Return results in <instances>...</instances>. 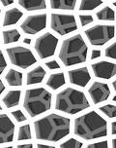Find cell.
Returning a JSON list of instances; mask_svg holds the SVG:
<instances>
[{"label": "cell", "mask_w": 116, "mask_h": 148, "mask_svg": "<svg viewBox=\"0 0 116 148\" xmlns=\"http://www.w3.org/2000/svg\"><path fill=\"white\" fill-rule=\"evenodd\" d=\"M35 136L38 140L57 142L70 134L71 120L51 113L34 122Z\"/></svg>", "instance_id": "1"}, {"label": "cell", "mask_w": 116, "mask_h": 148, "mask_svg": "<svg viewBox=\"0 0 116 148\" xmlns=\"http://www.w3.org/2000/svg\"><path fill=\"white\" fill-rule=\"evenodd\" d=\"M74 134L84 140L105 137L107 134V123L96 111H90L75 120Z\"/></svg>", "instance_id": "2"}, {"label": "cell", "mask_w": 116, "mask_h": 148, "mask_svg": "<svg viewBox=\"0 0 116 148\" xmlns=\"http://www.w3.org/2000/svg\"><path fill=\"white\" fill-rule=\"evenodd\" d=\"M88 55V47L81 34H76L62 42L59 50L60 60L65 66L80 64L85 62Z\"/></svg>", "instance_id": "3"}, {"label": "cell", "mask_w": 116, "mask_h": 148, "mask_svg": "<svg viewBox=\"0 0 116 148\" xmlns=\"http://www.w3.org/2000/svg\"><path fill=\"white\" fill-rule=\"evenodd\" d=\"M90 107L88 99L83 92L73 88H66L56 96L55 108L66 114L75 115Z\"/></svg>", "instance_id": "4"}, {"label": "cell", "mask_w": 116, "mask_h": 148, "mask_svg": "<svg viewBox=\"0 0 116 148\" xmlns=\"http://www.w3.org/2000/svg\"><path fill=\"white\" fill-rule=\"evenodd\" d=\"M51 94L47 89H28L25 92L23 107L28 115L33 118L51 109Z\"/></svg>", "instance_id": "5"}, {"label": "cell", "mask_w": 116, "mask_h": 148, "mask_svg": "<svg viewBox=\"0 0 116 148\" xmlns=\"http://www.w3.org/2000/svg\"><path fill=\"white\" fill-rule=\"evenodd\" d=\"M6 53L12 64L22 69H26L32 66L37 62L32 51L22 46H14L7 48Z\"/></svg>", "instance_id": "6"}, {"label": "cell", "mask_w": 116, "mask_h": 148, "mask_svg": "<svg viewBox=\"0 0 116 148\" xmlns=\"http://www.w3.org/2000/svg\"><path fill=\"white\" fill-rule=\"evenodd\" d=\"M85 35L91 45L103 46L114 37L115 26L109 25H97L87 28L85 30Z\"/></svg>", "instance_id": "7"}, {"label": "cell", "mask_w": 116, "mask_h": 148, "mask_svg": "<svg viewBox=\"0 0 116 148\" xmlns=\"http://www.w3.org/2000/svg\"><path fill=\"white\" fill-rule=\"evenodd\" d=\"M51 27L59 35L64 36L76 31L78 25L74 15L53 13L51 15Z\"/></svg>", "instance_id": "8"}, {"label": "cell", "mask_w": 116, "mask_h": 148, "mask_svg": "<svg viewBox=\"0 0 116 148\" xmlns=\"http://www.w3.org/2000/svg\"><path fill=\"white\" fill-rule=\"evenodd\" d=\"M58 38L51 32H46L39 36L35 40L34 48L39 58L42 60L52 57L56 52L58 46Z\"/></svg>", "instance_id": "9"}, {"label": "cell", "mask_w": 116, "mask_h": 148, "mask_svg": "<svg viewBox=\"0 0 116 148\" xmlns=\"http://www.w3.org/2000/svg\"><path fill=\"white\" fill-rule=\"evenodd\" d=\"M47 14H36L28 16L20 25V28L28 35H35L47 27Z\"/></svg>", "instance_id": "10"}, {"label": "cell", "mask_w": 116, "mask_h": 148, "mask_svg": "<svg viewBox=\"0 0 116 148\" xmlns=\"http://www.w3.org/2000/svg\"><path fill=\"white\" fill-rule=\"evenodd\" d=\"M94 75L97 78L109 80L116 75V64L114 62L101 60L91 65Z\"/></svg>", "instance_id": "11"}, {"label": "cell", "mask_w": 116, "mask_h": 148, "mask_svg": "<svg viewBox=\"0 0 116 148\" xmlns=\"http://www.w3.org/2000/svg\"><path fill=\"white\" fill-rule=\"evenodd\" d=\"M88 94L94 104H99L105 101L110 96V89L107 84L102 82H94L88 89Z\"/></svg>", "instance_id": "12"}, {"label": "cell", "mask_w": 116, "mask_h": 148, "mask_svg": "<svg viewBox=\"0 0 116 148\" xmlns=\"http://www.w3.org/2000/svg\"><path fill=\"white\" fill-rule=\"evenodd\" d=\"M15 134V125L13 121L8 117L6 114L0 115V137H1V142L3 143H8L12 142L14 139Z\"/></svg>", "instance_id": "13"}, {"label": "cell", "mask_w": 116, "mask_h": 148, "mask_svg": "<svg viewBox=\"0 0 116 148\" xmlns=\"http://www.w3.org/2000/svg\"><path fill=\"white\" fill-rule=\"evenodd\" d=\"M68 76H69L70 83L76 86L82 87V88L87 86V84L91 80L90 72L87 67H80L70 70L68 72Z\"/></svg>", "instance_id": "14"}, {"label": "cell", "mask_w": 116, "mask_h": 148, "mask_svg": "<svg viewBox=\"0 0 116 148\" xmlns=\"http://www.w3.org/2000/svg\"><path fill=\"white\" fill-rule=\"evenodd\" d=\"M46 70L43 66L38 65L32 70H30L26 75V84L27 85H34V84H40L43 82L46 76Z\"/></svg>", "instance_id": "15"}, {"label": "cell", "mask_w": 116, "mask_h": 148, "mask_svg": "<svg viewBox=\"0 0 116 148\" xmlns=\"http://www.w3.org/2000/svg\"><path fill=\"white\" fill-rule=\"evenodd\" d=\"M23 13L18 10V8H12L10 10H7L4 14V20H3V26H9L14 25L18 21L22 18Z\"/></svg>", "instance_id": "16"}, {"label": "cell", "mask_w": 116, "mask_h": 148, "mask_svg": "<svg viewBox=\"0 0 116 148\" xmlns=\"http://www.w3.org/2000/svg\"><path fill=\"white\" fill-rule=\"evenodd\" d=\"M18 3L26 11H39L47 8V2L45 0H20Z\"/></svg>", "instance_id": "17"}, {"label": "cell", "mask_w": 116, "mask_h": 148, "mask_svg": "<svg viewBox=\"0 0 116 148\" xmlns=\"http://www.w3.org/2000/svg\"><path fill=\"white\" fill-rule=\"evenodd\" d=\"M65 84H66V78H65V74L63 72L51 74V75H49V77L47 81V86L49 87L53 91H56V90L60 89Z\"/></svg>", "instance_id": "18"}, {"label": "cell", "mask_w": 116, "mask_h": 148, "mask_svg": "<svg viewBox=\"0 0 116 148\" xmlns=\"http://www.w3.org/2000/svg\"><path fill=\"white\" fill-rule=\"evenodd\" d=\"M5 81L10 87H20L22 85L23 74L16 69H10L5 75Z\"/></svg>", "instance_id": "19"}, {"label": "cell", "mask_w": 116, "mask_h": 148, "mask_svg": "<svg viewBox=\"0 0 116 148\" xmlns=\"http://www.w3.org/2000/svg\"><path fill=\"white\" fill-rule=\"evenodd\" d=\"M20 96H22V92L18 91H18H9L5 95L2 101L7 108L16 107L20 104Z\"/></svg>", "instance_id": "20"}, {"label": "cell", "mask_w": 116, "mask_h": 148, "mask_svg": "<svg viewBox=\"0 0 116 148\" xmlns=\"http://www.w3.org/2000/svg\"><path fill=\"white\" fill-rule=\"evenodd\" d=\"M78 2L76 0H51L49 2L51 9L56 10H66V11H73L75 10Z\"/></svg>", "instance_id": "21"}, {"label": "cell", "mask_w": 116, "mask_h": 148, "mask_svg": "<svg viewBox=\"0 0 116 148\" xmlns=\"http://www.w3.org/2000/svg\"><path fill=\"white\" fill-rule=\"evenodd\" d=\"M20 39V33L18 29L13 28V29H8L3 31V43L5 45L16 43Z\"/></svg>", "instance_id": "22"}, {"label": "cell", "mask_w": 116, "mask_h": 148, "mask_svg": "<svg viewBox=\"0 0 116 148\" xmlns=\"http://www.w3.org/2000/svg\"><path fill=\"white\" fill-rule=\"evenodd\" d=\"M97 18L100 21H114L115 20V12L112 8L109 6H105L100 11L97 12Z\"/></svg>", "instance_id": "23"}, {"label": "cell", "mask_w": 116, "mask_h": 148, "mask_svg": "<svg viewBox=\"0 0 116 148\" xmlns=\"http://www.w3.org/2000/svg\"><path fill=\"white\" fill-rule=\"evenodd\" d=\"M32 138V134H31V127L29 124L20 126L18 129V140H28V139Z\"/></svg>", "instance_id": "24"}, {"label": "cell", "mask_w": 116, "mask_h": 148, "mask_svg": "<svg viewBox=\"0 0 116 148\" xmlns=\"http://www.w3.org/2000/svg\"><path fill=\"white\" fill-rule=\"evenodd\" d=\"M103 1H85L82 0L80 4V11H93L96 8L100 7Z\"/></svg>", "instance_id": "25"}, {"label": "cell", "mask_w": 116, "mask_h": 148, "mask_svg": "<svg viewBox=\"0 0 116 148\" xmlns=\"http://www.w3.org/2000/svg\"><path fill=\"white\" fill-rule=\"evenodd\" d=\"M100 111L103 112L109 118H116V106L112 104H107L99 108Z\"/></svg>", "instance_id": "26"}, {"label": "cell", "mask_w": 116, "mask_h": 148, "mask_svg": "<svg viewBox=\"0 0 116 148\" xmlns=\"http://www.w3.org/2000/svg\"><path fill=\"white\" fill-rule=\"evenodd\" d=\"M83 143L76 138H70L60 144V148H82Z\"/></svg>", "instance_id": "27"}, {"label": "cell", "mask_w": 116, "mask_h": 148, "mask_svg": "<svg viewBox=\"0 0 116 148\" xmlns=\"http://www.w3.org/2000/svg\"><path fill=\"white\" fill-rule=\"evenodd\" d=\"M105 56L109 59L116 60V41L110 44L109 47H107L105 50Z\"/></svg>", "instance_id": "28"}, {"label": "cell", "mask_w": 116, "mask_h": 148, "mask_svg": "<svg viewBox=\"0 0 116 148\" xmlns=\"http://www.w3.org/2000/svg\"><path fill=\"white\" fill-rule=\"evenodd\" d=\"M11 114H12L13 117L16 119V121H17V122H18V123L23 122V121L27 120V118L25 117V115L23 114V112H22V110H20V109L15 110V111H12Z\"/></svg>", "instance_id": "29"}, {"label": "cell", "mask_w": 116, "mask_h": 148, "mask_svg": "<svg viewBox=\"0 0 116 148\" xmlns=\"http://www.w3.org/2000/svg\"><path fill=\"white\" fill-rule=\"evenodd\" d=\"M80 23L82 26H85V25H88L89 23H92L94 22V18L92 17L91 15H83L81 14L80 15Z\"/></svg>", "instance_id": "30"}, {"label": "cell", "mask_w": 116, "mask_h": 148, "mask_svg": "<svg viewBox=\"0 0 116 148\" xmlns=\"http://www.w3.org/2000/svg\"><path fill=\"white\" fill-rule=\"evenodd\" d=\"M86 148H109V142L107 140H104L101 142H96V143L89 144Z\"/></svg>", "instance_id": "31"}, {"label": "cell", "mask_w": 116, "mask_h": 148, "mask_svg": "<svg viewBox=\"0 0 116 148\" xmlns=\"http://www.w3.org/2000/svg\"><path fill=\"white\" fill-rule=\"evenodd\" d=\"M46 66L51 70H53V69H59L60 68V65L55 60H49V62H46Z\"/></svg>", "instance_id": "32"}, {"label": "cell", "mask_w": 116, "mask_h": 148, "mask_svg": "<svg viewBox=\"0 0 116 148\" xmlns=\"http://www.w3.org/2000/svg\"><path fill=\"white\" fill-rule=\"evenodd\" d=\"M101 55H102L101 50H93L91 52V60L98 59V58L101 57Z\"/></svg>", "instance_id": "33"}, {"label": "cell", "mask_w": 116, "mask_h": 148, "mask_svg": "<svg viewBox=\"0 0 116 148\" xmlns=\"http://www.w3.org/2000/svg\"><path fill=\"white\" fill-rule=\"evenodd\" d=\"M1 58H2V62H1V68H0V74L3 73L4 69L7 66V62H6V60H5V57L3 54H1Z\"/></svg>", "instance_id": "34"}, {"label": "cell", "mask_w": 116, "mask_h": 148, "mask_svg": "<svg viewBox=\"0 0 116 148\" xmlns=\"http://www.w3.org/2000/svg\"><path fill=\"white\" fill-rule=\"evenodd\" d=\"M1 2H2V4H3V6L4 7H6V6H9V5H12L13 3H14V1H12V0H1Z\"/></svg>", "instance_id": "35"}, {"label": "cell", "mask_w": 116, "mask_h": 148, "mask_svg": "<svg viewBox=\"0 0 116 148\" xmlns=\"http://www.w3.org/2000/svg\"><path fill=\"white\" fill-rule=\"evenodd\" d=\"M111 134H113V136L116 134V121L111 123Z\"/></svg>", "instance_id": "36"}, {"label": "cell", "mask_w": 116, "mask_h": 148, "mask_svg": "<svg viewBox=\"0 0 116 148\" xmlns=\"http://www.w3.org/2000/svg\"><path fill=\"white\" fill-rule=\"evenodd\" d=\"M37 148H55L51 145H45V144H37Z\"/></svg>", "instance_id": "37"}, {"label": "cell", "mask_w": 116, "mask_h": 148, "mask_svg": "<svg viewBox=\"0 0 116 148\" xmlns=\"http://www.w3.org/2000/svg\"><path fill=\"white\" fill-rule=\"evenodd\" d=\"M17 148H33L32 144H22V145H18Z\"/></svg>", "instance_id": "38"}, {"label": "cell", "mask_w": 116, "mask_h": 148, "mask_svg": "<svg viewBox=\"0 0 116 148\" xmlns=\"http://www.w3.org/2000/svg\"><path fill=\"white\" fill-rule=\"evenodd\" d=\"M23 43H24V44H27V45H30V44H31V39H29V38H24V39H23Z\"/></svg>", "instance_id": "39"}, {"label": "cell", "mask_w": 116, "mask_h": 148, "mask_svg": "<svg viewBox=\"0 0 116 148\" xmlns=\"http://www.w3.org/2000/svg\"><path fill=\"white\" fill-rule=\"evenodd\" d=\"M0 87H1V92H3L4 90H5V86H4V83L2 81L0 82Z\"/></svg>", "instance_id": "40"}, {"label": "cell", "mask_w": 116, "mask_h": 148, "mask_svg": "<svg viewBox=\"0 0 116 148\" xmlns=\"http://www.w3.org/2000/svg\"><path fill=\"white\" fill-rule=\"evenodd\" d=\"M111 145H112V148H116V138L112 139V141H111Z\"/></svg>", "instance_id": "41"}, {"label": "cell", "mask_w": 116, "mask_h": 148, "mask_svg": "<svg viewBox=\"0 0 116 148\" xmlns=\"http://www.w3.org/2000/svg\"><path fill=\"white\" fill-rule=\"evenodd\" d=\"M112 87H113V89H114V91L116 92V80L112 82Z\"/></svg>", "instance_id": "42"}, {"label": "cell", "mask_w": 116, "mask_h": 148, "mask_svg": "<svg viewBox=\"0 0 116 148\" xmlns=\"http://www.w3.org/2000/svg\"><path fill=\"white\" fill-rule=\"evenodd\" d=\"M112 101L116 102V96H114V97H113V99H112Z\"/></svg>", "instance_id": "43"}, {"label": "cell", "mask_w": 116, "mask_h": 148, "mask_svg": "<svg viewBox=\"0 0 116 148\" xmlns=\"http://www.w3.org/2000/svg\"><path fill=\"white\" fill-rule=\"evenodd\" d=\"M112 5H113V6H114V7H116V2H113Z\"/></svg>", "instance_id": "44"}, {"label": "cell", "mask_w": 116, "mask_h": 148, "mask_svg": "<svg viewBox=\"0 0 116 148\" xmlns=\"http://www.w3.org/2000/svg\"><path fill=\"white\" fill-rule=\"evenodd\" d=\"M2 148H13L12 146H7V147H2Z\"/></svg>", "instance_id": "45"}]
</instances>
